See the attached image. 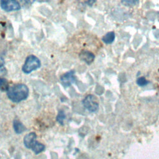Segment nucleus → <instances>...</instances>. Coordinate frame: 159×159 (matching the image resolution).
I'll return each instance as SVG.
<instances>
[{
	"instance_id": "3",
	"label": "nucleus",
	"mask_w": 159,
	"mask_h": 159,
	"mask_svg": "<svg viewBox=\"0 0 159 159\" xmlns=\"http://www.w3.org/2000/svg\"><path fill=\"white\" fill-rule=\"evenodd\" d=\"M40 65L41 63L40 60L35 55H30L26 58L22 70L24 73L29 74L40 68Z\"/></svg>"
},
{
	"instance_id": "6",
	"label": "nucleus",
	"mask_w": 159,
	"mask_h": 159,
	"mask_svg": "<svg viewBox=\"0 0 159 159\" xmlns=\"http://www.w3.org/2000/svg\"><path fill=\"white\" fill-rule=\"evenodd\" d=\"M75 73V71L74 70H71L61 76L60 80L63 86L68 87L76 81V79Z\"/></svg>"
},
{
	"instance_id": "13",
	"label": "nucleus",
	"mask_w": 159,
	"mask_h": 159,
	"mask_svg": "<svg viewBox=\"0 0 159 159\" xmlns=\"http://www.w3.org/2000/svg\"><path fill=\"white\" fill-rule=\"evenodd\" d=\"M122 2L125 4L126 6H129V5H135V4L138 3L139 2L137 1H122Z\"/></svg>"
},
{
	"instance_id": "4",
	"label": "nucleus",
	"mask_w": 159,
	"mask_h": 159,
	"mask_svg": "<svg viewBox=\"0 0 159 159\" xmlns=\"http://www.w3.org/2000/svg\"><path fill=\"white\" fill-rule=\"evenodd\" d=\"M83 104L86 109L92 112H96L99 107L96 97L92 94H89L86 96L83 101Z\"/></svg>"
},
{
	"instance_id": "12",
	"label": "nucleus",
	"mask_w": 159,
	"mask_h": 159,
	"mask_svg": "<svg viewBox=\"0 0 159 159\" xmlns=\"http://www.w3.org/2000/svg\"><path fill=\"white\" fill-rule=\"evenodd\" d=\"M148 83V81L144 77H140V78H138L137 80V84L140 86H145L146 84H147Z\"/></svg>"
},
{
	"instance_id": "7",
	"label": "nucleus",
	"mask_w": 159,
	"mask_h": 159,
	"mask_svg": "<svg viewBox=\"0 0 159 159\" xmlns=\"http://www.w3.org/2000/svg\"><path fill=\"white\" fill-rule=\"evenodd\" d=\"M79 57L82 61H84L88 65L91 64L93 61L95 57L94 55L88 50L81 51L79 55Z\"/></svg>"
},
{
	"instance_id": "14",
	"label": "nucleus",
	"mask_w": 159,
	"mask_h": 159,
	"mask_svg": "<svg viewBox=\"0 0 159 159\" xmlns=\"http://www.w3.org/2000/svg\"><path fill=\"white\" fill-rule=\"evenodd\" d=\"M4 60L2 56L0 54V68H1L4 65Z\"/></svg>"
},
{
	"instance_id": "11",
	"label": "nucleus",
	"mask_w": 159,
	"mask_h": 159,
	"mask_svg": "<svg viewBox=\"0 0 159 159\" xmlns=\"http://www.w3.org/2000/svg\"><path fill=\"white\" fill-rule=\"evenodd\" d=\"M66 117V115L64 112L63 111H59L58 113L56 119L57 121L61 125H63L64 124V120Z\"/></svg>"
},
{
	"instance_id": "9",
	"label": "nucleus",
	"mask_w": 159,
	"mask_h": 159,
	"mask_svg": "<svg viewBox=\"0 0 159 159\" xmlns=\"http://www.w3.org/2000/svg\"><path fill=\"white\" fill-rule=\"evenodd\" d=\"M115 39V34L113 32H110L107 33L102 39V41L106 43V44H109L111 43Z\"/></svg>"
},
{
	"instance_id": "5",
	"label": "nucleus",
	"mask_w": 159,
	"mask_h": 159,
	"mask_svg": "<svg viewBox=\"0 0 159 159\" xmlns=\"http://www.w3.org/2000/svg\"><path fill=\"white\" fill-rule=\"evenodd\" d=\"M1 8L7 12L18 11L20 9V4L15 0H2L1 1Z\"/></svg>"
},
{
	"instance_id": "10",
	"label": "nucleus",
	"mask_w": 159,
	"mask_h": 159,
	"mask_svg": "<svg viewBox=\"0 0 159 159\" xmlns=\"http://www.w3.org/2000/svg\"><path fill=\"white\" fill-rule=\"evenodd\" d=\"M9 88L7 81L4 78H0V90L1 91H7Z\"/></svg>"
},
{
	"instance_id": "8",
	"label": "nucleus",
	"mask_w": 159,
	"mask_h": 159,
	"mask_svg": "<svg viewBox=\"0 0 159 159\" xmlns=\"http://www.w3.org/2000/svg\"><path fill=\"white\" fill-rule=\"evenodd\" d=\"M13 128L15 132L17 134H22L25 130V126L19 120L14 119L13 120Z\"/></svg>"
},
{
	"instance_id": "1",
	"label": "nucleus",
	"mask_w": 159,
	"mask_h": 159,
	"mask_svg": "<svg viewBox=\"0 0 159 159\" xmlns=\"http://www.w3.org/2000/svg\"><path fill=\"white\" fill-rule=\"evenodd\" d=\"M29 93V88L25 84H17L9 87L7 96L12 102H19L27 98Z\"/></svg>"
},
{
	"instance_id": "2",
	"label": "nucleus",
	"mask_w": 159,
	"mask_h": 159,
	"mask_svg": "<svg viewBox=\"0 0 159 159\" xmlns=\"http://www.w3.org/2000/svg\"><path fill=\"white\" fill-rule=\"evenodd\" d=\"M24 144L26 148L31 149L36 155L42 152L45 148L43 144L37 141V134L34 132L25 135Z\"/></svg>"
}]
</instances>
